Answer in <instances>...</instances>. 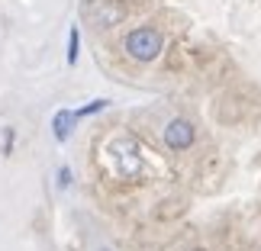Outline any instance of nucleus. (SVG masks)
Masks as SVG:
<instances>
[{"label":"nucleus","mask_w":261,"mask_h":251,"mask_svg":"<svg viewBox=\"0 0 261 251\" xmlns=\"http://www.w3.org/2000/svg\"><path fill=\"white\" fill-rule=\"evenodd\" d=\"M100 168L116 180H136L142 177V145L129 135L110 138L100 152Z\"/></svg>","instance_id":"1"},{"label":"nucleus","mask_w":261,"mask_h":251,"mask_svg":"<svg viewBox=\"0 0 261 251\" xmlns=\"http://www.w3.org/2000/svg\"><path fill=\"white\" fill-rule=\"evenodd\" d=\"M165 48V39L158 29H148V26H139L126 36V52L136 58V62H152V58L162 55Z\"/></svg>","instance_id":"2"},{"label":"nucleus","mask_w":261,"mask_h":251,"mask_svg":"<svg viewBox=\"0 0 261 251\" xmlns=\"http://www.w3.org/2000/svg\"><path fill=\"white\" fill-rule=\"evenodd\" d=\"M84 16H87L97 29H107V26L123 23L126 4H123V0H87V4H84Z\"/></svg>","instance_id":"3"},{"label":"nucleus","mask_w":261,"mask_h":251,"mask_svg":"<svg viewBox=\"0 0 261 251\" xmlns=\"http://www.w3.org/2000/svg\"><path fill=\"white\" fill-rule=\"evenodd\" d=\"M194 142V126L187 119H174V123L165 126V145L168 148H190Z\"/></svg>","instance_id":"4"},{"label":"nucleus","mask_w":261,"mask_h":251,"mask_svg":"<svg viewBox=\"0 0 261 251\" xmlns=\"http://www.w3.org/2000/svg\"><path fill=\"white\" fill-rule=\"evenodd\" d=\"M71 129H74V109H58V113L52 116V132L58 142H65L68 135H71Z\"/></svg>","instance_id":"5"},{"label":"nucleus","mask_w":261,"mask_h":251,"mask_svg":"<svg viewBox=\"0 0 261 251\" xmlns=\"http://www.w3.org/2000/svg\"><path fill=\"white\" fill-rule=\"evenodd\" d=\"M103 106H107V100H94L90 106H81V109H74V119H81V116H90V113H100Z\"/></svg>","instance_id":"6"},{"label":"nucleus","mask_w":261,"mask_h":251,"mask_svg":"<svg viewBox=\"0 0 261 251\" xmlns=\"http://www.w3.org/2000/svg\"><path fill=\"white\" fill-rule=\"evenodd\" d=\"M68 62H77V29H71V33H68Z\"/></svg>","instance_id":"7"}]
</instances>
